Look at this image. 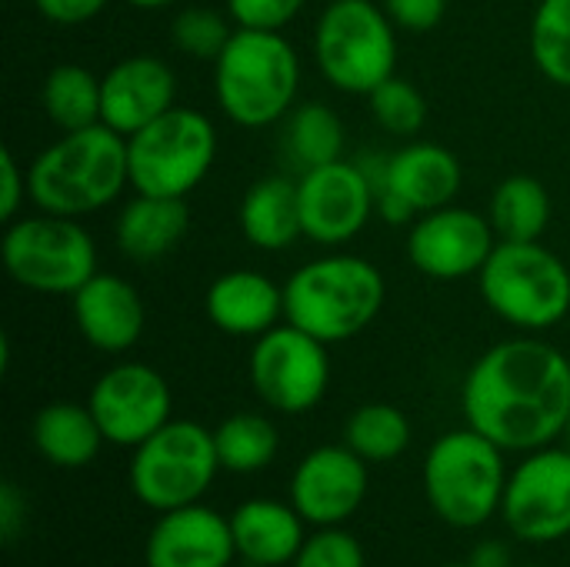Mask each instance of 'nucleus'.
<instances>
[{
	"instance_id": "f257e3e1",
	"label": "nucleus",
	"mask_w": 570,
	"mask_h": 567,
	"mask_svg": "<svg viewBox=\"0 0 570 567\" xmlns=\"http://www.w3.org/2000/svg\"><path fill=\"white\" fill-rule=\"evenodd\" d=\"M464 421L508 454H531L564 434L570 361L554 344L524 334L488 348L461 388Z\"/></svg>"
},
{
	"instance_id": "f03ea898",
	"label": "nucleus",
	"mask_w": 570,
	"mask_h": 567,
	"mask_svg": "<svg viewBox=\"0 0 570 567\" xmlns=\"http://www.w3.org/2000/svg\"><path fill=\"white\" fill-rule=\"evenodd\" d=\"M124 187H130L127 137L107 124L63 130L27 167L30 204L57 217L97 214Z\"/></svg>"
},
{
	"instance_id": "7ed1b4c3",
	"label": "nucleus",
	"mask_w": 570,
	"mask_h": 567,
	"mask_svg": "<svg viewBox=\"0 0 570 567\" xmlns=\"http://www.w3.org/2000/svg\"><path fill=\"white\" fill-rule=\"evenodd\" d=\"M384 301L387 284L377 264L361 254L334 251L291 274L284 284V321L331 348L367 331Z\"/></svg>"
},
{
	"instance_id": "20e7f679",
	"label": "nucleus",
	"mask_w": 570,
	"mask_h": 567,
	"mask_svg": "<svg viewBox=\"0 0 570 567\" xmlns=\"http://www.w3.org/2000/svg\"><path fill=\"white\" fill-rule=\"evenodd\" d=\"M301 90V57L284 30L237 27L214 60V94L227 120L257 130L284 120Z\"/></svg>"
},
{
	"instance_id": "39448f33",
	"label": "nucleus",
	"mask_w": 570,
	"mask_h": 567,
	"mask_svg": "<svg viewBox=\"0 0 570 567\" xmlns=\"http://www.w3.org/2000/svg\"><path fill=\"white\" fill-rule=\"evenodd\" d=\"M504 454V448L471 424L441 434L424 458V495L431 511L454 531H474L501 515L511 475Z\"/></svg>"
},
{
	"instance_id": "423d86ee",
	"label": "nucleus",
	"mask_w": 570,
	"mask_h": 567,
	"mask_svg": "<svg viewBox=\"0 0 570 567\" xmlns=\"http://www.w3.org/2000/svg\"><path fill=\"white\" fill-rule=\"evenodd\" d=\"M478 284L484 304L524 334L551 331L570 314L568 264L541 241H498Z\"/></svg>"
},
{
	"instance_id": "0eeeda50",
	"label": "nucleus",
	"mask_w": 570,
	"mask_h": 567,
	"mask_svg": "<svg viewBox=\"0 0 570 567\" xmlns=\"http://www.w3.org/2000/svg\"><path fill=\"white\" fill-rule=\"evenodd\" d=\"M314 60L334 90L371 97L397 74V27L374 0H331L314 23Z\"/></svg>"
},
{
	"instance_id": "6e6552de",
	"label": "nucleus",
	"mask_w": 570,
	"mask_h": 567,
	"mask_svg": "<svg viewBox=\"0 0 570 567\" xmlns=\"http://www.w3.org/2000/svg\"><path fill=\"white\" fill-rule=\"evenodd\" d=\"M7 277L33 294H73L97 274V244L77 217L37 214L7 224L0 241Z\"/></svg>"
},
{
	"instance_id": "1a4fd4ad",
	"label": "nucleus",
	"mask_w": 570,
	"mask_h": 567,
	"mask_svg": "<svg viewBox=\"0 0 570 567\" xmlns=\"http://www.w3.org/2000/svg\"><path fill=\"white\" fill-rule=\"evenodd\" d=\"M217 160V130L204 110L174 104L127 137L130 187L157 197H187Z\"/></svg>"
},
{
	"instance_id": "9d476101",
	"label": "nucleus",
	"mask_w": 570,
	"mask_h": 567,
	"mask_svg": "<svg viewBox=\"0 0 570 567\" xmlns=\"http://www.w3.org/2000/svg\"><path fill=\"white\" fill-rule=\"evenodd\" d=\"M220 471L214 431L197 421H167L157 434L134 448L130 491L134 498L164 515L204 501Z\"/></svg>"
},
{
	"instance_id": "9b49d317",
	"label": "nucleus",
	"mask_w": 570,
	"mask_h": 567,
	"mask_svg": "<svg viewBox=\"0 0 570 567\" xmlns=\"http://www.w3.org/2000/svg\"><path fill=\"white\" fill-rule=\"evenodd\" d=\"M247 371L254 394L277 414L314 411L331 384L327 344L287 321L254 341Z\"/></svg>"
},
{
	"instance_id": "f8f14e48",
	"label": "nucleus",
	"mask_w": 570,
	"mask_h": 567,
	"mask_svg": "<svg viewBox=\"0 0 570 567\" xmlns=\"http://www.w3.org/2000/svg\"><path fill=\"white\" fill-rule=\"evenodd\" d=\"M361 167L377 190V214L387 224H414L421 214L454 204L464 180L454 150L431 140H411L387 157L361 160Z\"/></svg>"
},
{
	"instance_id": "ddd939ff",
	"label": "nucleus",
	"mask_w": 570,
	"mask_h": 567,
	"mask_svg": "<svg viewBox=\"0 0 570 567\" xmlns=\"http://www.w3.org/2000/svg\"><path fill=\"white\" fill-rule=\"evenodd\" d=\"M501 518L518 541L554 545L570 535V448H538L508 475Z\"/></svg>"
},
{
	"instance_id": "4468645a",
	"label": "nucleus",
	"mask_w": 570,
	"mask_h": 567,
	"mask_svg": "<svg viewBox=\"0 0 570 567\" xmlns=\"http://www.w3.org/2000/svg\"><path fill=\"white\" fill-rule=\"evenodd\" d=\"M107 444L137 448L150 434H157L174 411V394L167 378L140 361H124L107 368L87 398Z\"/></svg>"
},
{
	"instance_id": "2eb2a0df",
	"label": "nucleus",
	"mask_w": 570,
	"mask_h": 567,
	"mask_svg": "<svg viewBox=\"0 0 570 567\" xmlns=\"http://www.w3.org/2000/svg\"><path fill=\"white\" fill-rule=\"evenodd\" d=\"M304 237L321 247H341L354 241L377 211V190L361 164L334 160L297 177Z\"/></svg>"
},
{
	"instance_id": "dca6fc26",
	"label": "nucleus",
	"mask_w": 570,
	"mask_h": 567,
	"mask_svg": "<svg viewBox=\"0 0 570 567\" xmlns=\"http://www.w3.org/2000/svg\"><path fill=\"white\" fill-rule=\"evenodd\" d=\"M494 247L498 234L491 217L458 204L421 214L407 234V261L431 281L478 277Z\"/></svg>"
},
{
	"instance_id": "f3484780",
	"label": "nucleus",
	"mask_w": 570,
	"mask_h": 567,
	"mask_svg": "<svg viewBox=\"0 0 570 567\" xmlns=\"http://www.w3.org/2000/svg\"><path fill=\"white\" fill-rule=\"evenodd\" d=\"M371 491V471L347 444H321L291 475V505L314 528H341Z\"/></svg>"
},
{
	"instance_id": "a211bd4d",
	"label": "nucleus",
	"mask_w": 570,
	"mask_h": 567,
	"mask_svg": "<svg viewBox=\"0 0 570 567\" xmlns=\"http://www.w3.org/2000/svg\"><path fill=\"white\" fill-rule=\"evenodd\" d=\"M100 124L134 137L177 104V77L154 53H130L100 77Z\"/></svg>"
},
{
	"instance_id": "6ab92c4d",
	"label": "nucleus",
	"mask_w": 570,
	"mask_h": 567,
	"mask_svg": "<svg viewBox=\"0 0 570 567\" xmlns=\"http://www.w3.org/2000/svg\"><path fill=\"white\" fill-rule=\"evenodd\" d=\"M237 558L230 518L204 501L157 515L144 545L147 567H230Z\"/></svg>"
},
{
	"instance_id": "aec40b11",
	"label": "nucleus",
	"mask_w": 570,
	"mask_h": 567,
	"mask_svg": "<svg viewBox=\"0 0 570 567\" xmlns=\"http://www.w3.org/2000/svg\"><path fill=\"white\" fill-rule=\"evenodd\" d=\"M70 314L80 338L104 354L130 351L147 328L140 291L120 274L97 271L80 291L70 294Z\"/></svg>"
},
{
	"instance_id": "412c9836",
	"label": "nucleus",
	"mask_w": 570,
	"mask_h": 567,
	"mask_svg": "<svg viewBox=\"0 0 570 567\" xmlns=\"http://www.w3.org/2000/svg\"><path fill=\"white\" fill-rule=\"evenodd\" d=\"M207 321L230 338H261L284 321V287L261 271H227L204 294Z\"/></svg>"
},
{
	"instance_id": "4be33fe9",
	"label": "nucleus",
	"mask_w": 570,
	"mask_h": 567,
	"mask_svg": "<svg viewBox=\"0 0 570 567\" xmlns=\"http://www.w3.org/2000/svg\"><path fill=\"white\" fill-rule=\"evenodd\" d=\"M307 521L291 501L250 498L230 515L237 555L257 567H284L304 548Z\"/></svg>"
},
{
	"instance_id": "5701e85b",
	"label": "nucleus",
	"mask_w": 570,
	"mask_h": 567,
	"mask_svg": "<svg viewBox=\"0 0 570 567\" xmlns=\"http://www.w3.org/2000/svg\"><path fill=\"white\" fill-rule=\"evenodd\" d=\"M190 211L187 197H157V194H134L117 224L114 237L124 257L130 261H157L167 257L187 234Z\"/></svg>"
},
{
	"instance_id": "b1692460",
	"label": "nucleus",
	"mask_w": 570,
	"mask_h": 567,
	"mask_svg": "<svg viewBox=\"0 0 570 567\" xmlns=\"http://www.w3.org/2000/svg\"><path fill=\"white\" fill-rule=\"evenodd\" d=\"M237 224L250 247L271 251V254L287 251L297 237H304L297 180H291L284 174L254 180L240 201Z\"/></svg>"
},
{
	"instance_id": "393cba45",
	"label": "nucleus",
	"mask_w": 570,
	"mask_h": 567,
	"mask_svg": "<svg viewBox=\"0 0 570 567\" xmlns=\"http://www.w3.org/2000/svg\"><path fill=\"white\" fill-rule=\"evenodd\" d=\"M33 448L53 468H87L107 444L90 404L50 401L33 414Z\"/></svg>"
},
{
	"instance_id": "a878e982",
	"label": "nucleus",
	"mask_w": 570,
	"mask_h": 567,
	"mask_svg": "<svg viewBox=\"0 0 570 567\" xmlns=\"http://www.w3.org/2000/svg\"><path fill=\"white\" fill-rule=\"evenodd\" d=\"M488 217L498 241H541L551 224V194L538 177L514 174L494 187Z\"/></svg>"
},
{
	"instance_id": "bb28decb",
	"label": "nucleus",
	"mask_w": 570,
	"mask_h": 567,
	"mask_svg": "<svg viewBox=\"0 0 570 567\" xmlns=\"http://www.w3.org/2000/svg\"><path fill=\"white\" fill-rule=\"evenodd\" d=\"M100 77H94L80 63H57L40 87V107L53 127L63 130H80L100 124Z\"/></svg>"
},
{
	"instance_id": "cd10ccee",
	"label": "nucleus",
	"mask_w": 570,
	"mask_h": 567,
	"mask_svg": "<svg viewBox=\"0 0 570 567\" xmlns=\"http://www.w3.org/2000/svg\"><path fill=\"white\" fill-rule=\"evenodd\" d=\"M284 154L301 167H321L344 157V120L334 107L307 100L284 117Z\"/></svg>"
},
{
	"instance_id": "c85d7f7f",
	"label": "nucleus",
	"mask_w": 570,
	"mask_h": 567,
	"mask_svg": "<svg viewBox=\"0 0 570 567\" xmlns=\"http://www.w3.org/2000/svg\"><path fill=\"white\" fill-rule=\"evenodd\" d=\"M214 444H217L220 471L257 475L267 465H274V458L281 451V434H277L271 418L254 414V411H240V414H230L217 424Z\"/></svg>"
},
{
	"instance_id": "c756f323",
	"label": "nucleus",
	"mask_w": 570,
	"mask_h": 567,
	"mask_svg": "<svg viewBox=\"0 0 570 567\" xmlns=\"http://www.w3.org/2000/svg\"><path fill=\"white\" fill-rule=\"evenodd\" d=\"M344 444L367 465H387L411 448V421L387 401L361 404L344 424Z\"/></svg>"
},
{
	"instance_id": "7c9ffc66",
	"label": "nucleus",
	"mask_w": 570,
	"mask_h": 567,
	"mask_svg": "<svg viewBox=\"0 0 570 567\" xmlns=\"http://www.w3.org/2000/svg\"><path fill=\"white\" fill-rule=\"evenodd\" d=\"M531 57L538 70L570 90V0H541L531 20Z\"/></svg>"
},
{
	"instance_id": "2f4dec72",
	"label": "nucleus",
	"mask_w": 570,
	"mask_h": 567,
	"mask_svg": "<svg viewBox=\"0 0 570 567\" xmlns=\"http://www.w3.org/2000/svg\"><path fill=\"white\" fill-rule=\"evenodd\" d=\"M234 30L237 23L230 20V13H220L210 7H184L170 23V40L180 53L214 63L230 43Z\"/></svg>"
},
{
	"instance_id": "473e14b6",
	"label": "nucleus",
	"mask_w": 570,
	"mask_h": 567,
	"mask_svg": "<svg viewBox=\"0 0 570 567\" xmlns=\"http://www.w3.org/2000/svg\"><path fill=\"white\" fill-rule=\"evenodd\" d=\"M371 114L374 120L394 134V137H417L428 124V100L417 90V84H411L407 77H387L371 97Z\"/></svg>"
},
{
	"instance_id": "72a5a7b5",
	"label": "nucleus",
	"mask_w": 570,
	"mask_h": 567,
	"mask_svg": "<svg viewBox=\"0 0 570 567\" xmlns=\"http://www.w3.org/2000/svg\"><path fill=\"white\" fill-rule=\"evenodd\" d=\"M291 567H367L361 541L344 528H317L307 535L304 548Z\"/></svg>"
},
{
	"instance_id": "f704fd0d",
	"label": "nucleus",
	"mask_w": 570,
	"mask_h": 567,
	"mask_svg": "<svg viewBox=\"0 0 570 567\" xmlns=\"http://www.w3.org/2000/svg\"><path fill=\"white\" fill-rule=\"evenodd\" d=\"M237 27L247 30H284L307 0H224Z\"/></svg>"
},
{
	"instance_id": "c9c22d12",
	"label": "nucleus",
	"mask_w": 570,
	"mask_h": 567,
	"mask_svg": "<svg viewBox=\"0 0 570 567\" xmlns=\"http://www.w3.org/2000/svg\"><path fill=\"white\" fill-rule=\"evenodd\" d=\"M381 7L387 10L394 27L407 33H428L441 27L448 13V0H381Z\"/></svg>"
},
{
	"instance_id": "e433bc0d",
	"label": "nucleus",
	"mask_w": 570,
	"mask_h": 567,
	"mask_svg": "<svg viewBox=\"0 0 570 567\" xmlns=\"http://www.w3.org/2000/svg\"><path fill=\"white\" fill-rule=\"evenodd\" d=\"M23 201H30L27 170L20 167V160L13 157V150L3 147V150H0V221H3V224L17 221Z\"/></svg>"
},
{
	"instance_id": "4c0bfd02",
	"label": "nucleus",
	"mask_w": 570,
	"mask_h": 567,
	"mask_svg": "<svg viewBox=\"0 0 570 567\" xmlns=\"http://www.w3.org/2000/svg\"><path fill=\"white\" fill-rule=\"evenodd\" d=\"M27 518H30L27 495L13 481H3L0 485V541L13 545L27 531Z\"/></svg>"
},
{
	"instance_id": "58836bf2",
	"label": "nucleus",
	"mask_w": 570,
	"mask_h": 567,
	"mask_svg": "<svg viewBox=\"0 0 570 567\" xmlns=\"http://www.w3.org/2000/svg\"><path fill=\"white\" fill-rule=\"evenodd\" d=\"M110 0H33L37 13L57 27H77L94 20L97 13H104Z\"/></svg>"
},
{
	"instance_id": "ea45409f",
	"label": "nucleus",
	"mask_w": 570,
	"mask_h": 567,
	"mask_svg": "<svg viewBox=\"0 0 570 567\" xmlns=\"http://www.w3.org/2000/svg\"><path fill=\"white\" fill-rule=\"evenodd\" d=\"M471 565L474 567H511V555H508V548H504L501 541H484V545H478V551H474Z\"/></svg>"
},
{
	"instance_id": "a19ab883",
	"label": "nucleus",
	"mask_w": 570,
	"mask_h": 567,
	"mask_svg": "<svg viewBox=\"0 0 570 567\" xmlns=\"http://www.w3.org/2000/svg\"><path fill=\"white\" fill-rule=\"evenodd\" d=\"M134 3L137 10H160V7H170V3H180V0H127Z\"/></svg>"
},
{
	"instance_id": "79ce46f5",
	"label": "nucleus",
	"mask_w": 570,
	"mask_h": 567,
	"mask_svg": "<svg viewBox=\"0 0 570 567\" xmlns=\"http://www.w3.org/2000/svg\"><path fill=\"white\" fill-rule=\"evenodd\" d=\"M561 438H564V444L570 448V414H568V424H564V434H561Z\"/></svg>"
},
{
	"instance_id": "37998d69",
	"label": "nucleus",
	"mask_w": 570,
	"mask_h": 567,
	"mask_svg": "<svg viewBox=\"0 0 570 567\" xmlns=\"http://www.w3.org/2000/svg\"><path fill=\"white\" fill-rule=\"evenodd\" d=\"M441 567H474V565H471V561H468V565H441Z\"/></svg>"
},
{
	"instance_id": "c03bdc74",
	"label": "nucleus",
	"mask_w": 570,
	"mask_h": 567,
	"mask_svg": "<svg viewBox=\"0 0 570 567\" xmlns=\"http://www.w3.org/2000/svg\"><path fill=\"white\" fill-rule=\"evenodd\" d=\"M511 567H544V565H511Z\"/></svg>"
}]
</instances>
